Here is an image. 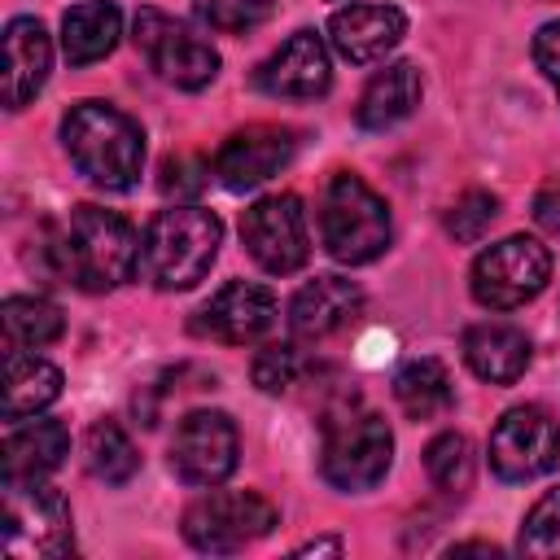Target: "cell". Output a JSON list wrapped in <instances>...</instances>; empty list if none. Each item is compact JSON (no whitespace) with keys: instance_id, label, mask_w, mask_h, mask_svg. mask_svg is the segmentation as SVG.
<instances>
[{"instance_id":"obj_1","label":"cell","mask_w":560,"mask_h":560,"mask_svg":"<svg viewBox=\"0 0 560 560\" xmlns=\"http://www.w3.org/2000/svg\"><path fill=\"white\" fill-rule=\"evenodd\" d=\"M52 267L83 293H109L140 271V236L114 210L74 206L52 241Z\"/></svg>"},{"instance_id":"obj_2","label":"cell","mask_w":560,"mask_h":560,"mask_svg":"<svg viewBox=\"0 0 560 560\" xmlns=\"http://www.w3.org/2000/svg\"><path fill=\"white\" fill-rule=\"evenodd\" d=\"M61 144L79 175H88L105 192H127L144 166V131L131 114L105 101H79L61 118Z\"/></svg>"},{"instance_id":"obj_3","label":"cell","mask_w":560,"mask_h":560,"mask_svg":"<svg viewBox=\"0 0 560 560\" xmlns=\"http://www.w3.org/2000/svg\"><path fill=\"white\" fill-rule=\"evenodd\" d=\"M219 241H223L219 214H210L201 206L158 210L140 236V276L162 293L192 289L210 271Z\"/></svg>"},{"instance_id":"obj_4","label":"cell","mask_w":560,"mask_h":560,"mask_svg":"<svg viewBox=\"0 0 560 560\" xmlns=\"http://www.w3.org/2000/svg\"><path fill=\"white\" fill-rule=\"evenodd\" d=\"M4 551L13 560H57L74 551L70 503L44 477H4Z\"/></svg>"},{"instance_id":"obj_5","label":"cell","mask_w":560,"mask_h":560,"mask_svg":"<svg viewBox=\"0 0 560 560\" xmlns=\"http://www.w3.org/2000/svg\"><path fill=\"white\" fill-rule=\"evenodd\" d=\"M319 236H324V249L337 262H346V267L372 262L389 245V210H385V201L359 175L341 171L324 188Z\"/></svg>"},{"instance_id":"obj_6","label":"cell","mask_w":560,"mask_h":560,"mask_svg":"<svg viewBox=\"0 0 560 560\" xmlns=\"http://www.w3.org/2000/svg\"><path fill=\"white\" fill-rule=\"evenodd\" d=\"M394 459V433L376 411H346L337 420H328L324 429V455H319V472L328 486L359 494L372 490Z\"/></svg>"},{"instance_id":"obj_7","label":"cell","mask_w":560,"mask_h":560,"mask_svg":"<svg viewBox=\"0 0 560 560\" xmlns=\"http://www.w3.org/2000/svg\"><path fill=\"white\" fill-rule=\"evenodd\" d=\"M551 280V254L534 236H503L472 262V298L486 311H516Z\"/></svg>"},{"instance_id":"obj_8","label":"cell","mask_w":560,"mask_h":560,"mask_svg":"<svg viewBox=\"0 0 560 560\" xmlns=\"http://www.w3.org/2000/svg\"><path fill=\"white\" fill-rule=\"evenodd\" d=\"M276 508L254 490H210L184 512V538L197 551L228 556L276 529Z\"/></svg>"},{"instance_id":"obj_9","label":"cell","mask_w":560,"mask_h":560,"mask_svg":"<svg viewBox=\"0 0 560 560\" xmlns=\"http://www.w3.org/2000/svg\"><path fill=\"white\" fill-rule=\"evenodd\" d=\"M241 241H245L249 258L262 271H271V276H289V271L306 267L311 236H306V210H302V201L293 192L258 197L241 214Z\"/></svg>"},{"instance_id":"obj_10","label":"cell","mask_w":560,"mask_h":560,"mask_svg":"<svg viewBox=\"0 0 560 560\" xmlns=\"http://www.w3.org/2000/svg\"><path fill=\"white\" fill-rule=\"evenodd\" d=\"M136 44L149 57V66L184 92H197L219 74V52L201 35H192L179 18H171L162 9L136 13Z\"/></svg>"},{"instance_id":"obj_11","label":"cell","mask_w":560,"mask_h":560,"mask_svg":"<svg viewBox=\"0 0 560 560\" xmlns=\"http://www.w3.org/2000/svg\"><path fill=\"white\" fill-rule=\"evenodd\" d=\"M560 464V424L542 407H512L490 433V468L503 481H534Z\"/></svg>"},{"instance_id":"obj_12","label":"cell","mask_w":560,"mask_h":560,"mask_svg":"<svg viewBox=\"0 0 560 560\" xmlns=\"http://www.w3.org/2000/svg\"><path fill=\"white\" fill-rule=\"evenodd\" d=\"M236 424L223 411H188L171 438V468L188 486H219L236 468Z\"/></svg>"},{"instance_id":"obj_13","label":"cell","mask_w":560,"mask_h":560,"mask_svg":"<svg viewBox=\"0 0 560 560\" xmlns=\"http://www.w3.org/2000/svg\"><path fill=\"white\" fill-rule=\"evenodd\" d=\"M298 153V136L289 127H245L232 131L214 153V175L223 188L245 192L280 175Z\"/></svg>"},{"instance_id":"obj_14","label":"cell","mask_w":560,"mask_h":560,"mask_svg":"<svg viewBox=\"0 0 560 560\" xmlns=\"http://www.w3.org/2000/svg\"><path fill=\"white\" fill-rule=\"evenodd\" d=\"M276 315H280V306H276V293L267 284L228 280L201 306L197 328L210 332L214 341H228V346H254V341H262L276 328Z\"/></svg>"},{"instance_id":"obj_15","label":"cell","mask_w":560,"mask_h":560,"mask_svg":"<svg viewBox=\"0 0 560 560\" xmlns=\"http://www.w3.org/2000/svg\"><path fill=\"white\" fill-rule=\"evenodd\" d=\"M332 83L328 48L315 31H293L262 66H258V88L280 101H315Z\"/></svg>"},{"instance_id":"obj_16","label":"cell","mask_w":560,"mask_h":560,"mask_svg":"<svg viewBox=\"0 0 560 560\" xmlns=\"http://www.w3.org/2000/svg\"><path fill=\"white\" fill-rule=\"evenodd\" d=\"M407 35V18L394 4H346L328 18V39L350 66L381 61Z\"/></svg>"},{"instance_id":"obj_17","label":"cell","mask_w":560,"mask_h":560,"mask_svg":"<svg viewBox=\"0 0 560 560\" xmlns=\"http://www.w3.org/2000/svg\"><path fill=\"white\" fill-rule=\"evenodd\" d=\"M363 306V293L354 280L346 276H315L311 284H302L289 302V328L298 341H319L332 337L337 328H346Z\"/></svg>"},{"instance_id":"obj_18","label":"cell","mask_w":560,"mask_h":560,"mask_svg":"<svg viewBox=\"0 0 560 560\" xmlns=\"http://www.w3.org/2000/svg\"><path fill=\"white\" fill-rule=\"evenodd\" d=\"M52 44L39 18H13L4 26V109H22L48 83Z\"/></svg>"},{"instance_id":"obj_19","label":"cell","mask_w":560,"mask_h":560,"mask_svg":"<svg viewBox=\"0 0 560 560\" xmlns=\"http://www.w3.org/2000/svg\"><path fill=\"white\" fill-rule=\"evenodd\" d=\"M420 96H424L420 70L411 61H394V66H385V70L372 74V83L359 96L354 118H359L363 131H389V127H398L402 118L416 114Z\"/></svg>"},{"instance_id":"obj_20","label":"cell","mask_w":560,"mask_h":560,"mask_svg":"<svg viewBox=\"0 0 560 560\" xmlns=\"http://www.w3.org/2000/svg\"><path fill=\"white\" fill-rule=\"evenodd\" d=\"M468 368L490 385H512L529 368V337L512 324H472L464 332Z\"/></svg>"},{"instance_id":"obj_21","label":"cell","mask_w":560,"mask_h":560,"mask_svg":"<svg viewBox=\"0 0 560 560\" xmlns=\"http://www.w3.org/2000/svg\"><path fill=\"white\" fill-rule=\"evenodd\" d=\"M118 35H122V13L114 0H88V4L66 9L61 18V52L70 66H92L109 57Z\"/></svg>"},{"instance_id":"obj_22","label":"cell","mask_w":560,"mask_h":560,"mask_svg":"<svg viewBox=\"0 0 560 560\" xmlns=\"http://www.w3.org/2000/svg\"><path fill=\"white\" fill-rule=\"evenodd\" d=\"M61 398V368L31 350H9L4 354V420H26L39 416L48 402Z\"/></svg>"},{"instance_id":"obj_23","label":"cell","mask_w":560,"mask_h":560,"mask_svg":"<svg viewBox=\"0 0 560 560\" xmlns=\"http://www.w3.org/2000/svg\"><path fill=\"white\" fill-rule=\"evenodd\" d=\"M70 455V429L61 420H26L4 438V477H44Z\"/></svg>"},{"instance_id":"obj_24","label":"cell","mask_w":560,"mask_h":560,"mask_svg":"<svg viewBox=\"0 0 560 560\" xmlns=\"http://www.w3.org/2000/svg\"><path fill=\"white\" fill-rule=\"evenodd\" d=\"M394 398L411 420H438L451 411L455 389H451V372L438 359H411L398 376H394Z\"/></svg>"},{"instance_id":"obj_25","label":"cell","mask_w":560,"mask_h":560,"mask_svg":"<svg viewBox=\"0 0 560 560\" xmlns=\"http://www.w3.org/2000/svg\"><path fill=\"white\" fill-rule=\"evenodd\" d=\"M0 324H4L9 350H44L66 328L61 311L52 302H44V298H9L4 311H0Z\"/></svg>"},{"instance_id":"obj_26","label":"cell","mask_w":560,"mask_h":560,"mask_svg":"<svg viewBox=\"0 0 560 560\" xmlns=\"http://www.w3.org/2000/svg\"><path fill=\"white\" fill-rule=\"evenodd\" d=\"M88 468H92V477H101L105 486H122V481L136 477L140 455H136L131 438L122 433V424L101 420V424L88 429Z\"/></svg>"},{"instance_id":"obj_27","label":"cell","mask_w":560,"mask_h":560,"mask_svg":"<svg viewBox=\"0 0 560 560\" xmlns=\"http://www.w3.org/2000/svg\"><path fill=\"white\" fill-rule=\"evenodd\" d=\"M424 468H429V477H433L438 490H446V494L468 490V481H472V451H468V438H464V433H442V438H433L429 451H424Z\"/></svg>"},{"instance_id":"obj_28","label":"cell","mask_w":560,"mask_h":560,"mask_svg":"<svg viewBox=\"0 0 560 560\" xmlns=\"http://www.w3.org/2000/svg\"><path fill=\"white\" fill-rule=\"evenodd\" d=\"M521 551L538 556V560H560V486L547 490L529 508V516L521 525Z\"/></svg>"},{"instance_id":"obj_29","label":"cell","mask_w":560,"mask_h":560,"mask_svg":"<svg viewBox=\"0 0 560 560\" xmlns=\"http://www.w3.org/2000/svg\"><path fill=\"white\" fill-rule=\"evenodd\" d=\"M192 9L210 31L241 35V31H254L258 22H267L276 0H192Z\"/></svg>"},{"instance_id":"obj_30","label":"cell","mask_w":560,"mask_h":560,"mask_svg":"<svg viewBox=\"0 0 560 560\" xmlns=\"http://www.w3.org/2000/svg\"><path fill=\"white\" fill-rule=\"evenodd\" d=\"M494 214H499V201H494L490 192L472 188V192H464V197L451 206V214H446V232H451L455 241L472 245V241L486 236V228L494 223Z\"/></svg>"},{"instance_id":"obj_31","label":"cell","mask_w":560,"mask_h":560,"mask_svg":"<svg viewBox=\"0 0 560 560\" xmlns=\"http://www.w3.org/2000/svg\"><path fill=\"white\" fill-rule=\"evenodd\" d=\"M298 368H302V359H298V346H289V341H276V346H262L258 354H254V385L262 389V394H280V389H289L293 381H298Z\"/></svg>"},{"instance_id":"obj_32","label":"cell","mask_w":560,"mask_h":560,"mask_svg":"<svg viewBox=\"0 0 560 560\" xmlns=\"http://www.w3.org/2000/svg\"><path fill=\"white\" fill-rule=\"evenodd\" d=\"M206 175L210 166L197 162V158H171L162 166V192H175V197H197L206 188Z\"/></svg>"},{"instance_id":"obj_33","label":"cell","mask_w":560,"mask_h":560,"mask_svg":"<svg viewBox=\"0 0 560 560\" xmlns=\"http://www.w3.org/2000/svg\"><path fill=\"white\" fill-rule=\"evenodd\" d=\"M534 61L551 79V88L560 92V18L538 26V35H534Z\"/></svg>"},{"instance_id":"obj_34","label":"cell","mask_w":560,"mask_h":560,"mask_svg":"<svg viewBox=\"0 0 560 560\" xmlns=\"http://www.w3.org/2000/svg\"><path fill=\"white\" fill-rule=\"evenodd\" d=\"M534 219H538L542 232H560V184H547L534 197Z\"/></svg>"},{"instance_id":"obj_35","label":"cell","mask_w":560,"mask_h":560,"mask_svg":"<svg viewBox=\"0 0 560 560\" xmlns=\"http://www.w3.org/2000/svg\"><path fill=\"white\" fill-rule=\"evenodd\" d=\"M319 551L341 556V538H315V542H302V547H298V556H319Z\"/></svg>"},{"instance_id":"obj_36","label":"cell","mask_w":560,"mask_h":560,"mask_svg":"<svg viewBox=\"0 0 560 560\" xmlns=\"http://www.w3.org/2000/svg\"><path fill=\"white\" fill-rule=\"evenodd\" d=\"M468 551H481V556H499V547H490V542H459V547H451V556H468Z\"/></svg>"}]
</instances>
